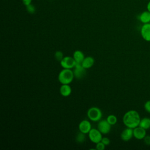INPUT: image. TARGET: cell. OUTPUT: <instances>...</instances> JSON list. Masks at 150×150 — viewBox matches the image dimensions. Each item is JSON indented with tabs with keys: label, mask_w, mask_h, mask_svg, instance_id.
I'll return each instance as SVG.
<instances>
[{
	"label": "cell",
	"mask_w": 150,
	"mask_h": 150,
	"mask_svg": "<svg viewBox=\"0 0 150 150\" xmlns=\"http://www.w3.org/2000/svg\"><path fill=\"white\" fill-rule=\"evenodd\" d=\"M22 1L23 5H25V6L32 4V0H22Z\"/></svg>",
	"instance_id": "obj_25"
},
{
	"label": "cell",
	"mask_w": 150,
	"mask_h": 150,
	"mask_svg": "<svg viewBox=\"0 0 150 150\" xmlns=\"http://www.w3.org/2000/svg\"><path fill=\"white\" fill-rule=\"evenodd\" d=\"M60 93L63 97H68L71 93V88L69 84H62L60 87Z\"/></svg>",
	"instance_id": "obj_14"
},
{
	"label": "cell",
	"mask_w": 150,
	"mask_h": 150,
	"mask_svg": "<svg viewBox=\"0 0 150 150\" xmlns=\"http://www.w3.org/2000/svg\"><path fill=\"white\" fill-rule=\"evenodd\" d=\"M94 64V59L92 56L85 57L83 61L81 63V65L85 69L91 68Z\"/></svg>",
	"instance_id": "obj_13"
},
{
	"label": "cell",
	"mask_w": 150,
	"mask_h": 150,
	"mask_svg": "<svg viewBox=\"0 0 150 150\" xmlns=\"http://www.w3.org/2000/svg\"><path fill=\"white\" fill-rule=\"evenodd\" d=\"M105 148V145L101 141L96 144V149L97 150H104Z\"/></svg>",
	"instance_id": "obj_21"
},
{
	"label": "cell",
	"mask_w": 150,
	"mask_h": 150,
	"mask_svg": "<svg viewBox=\"0 0 150 150\" xmlns=\"http://www.w3.org/2000/svg\"><path fill=\"white\" fill-rule=\"evenodd\" d=\"M107 121L108 122V123L110 124V125H114L117 123V118L115 115H112V114H111V115H109L107 118Z\"/></svg>",
	"instance_id": "obj_18"
},
{
	"label": "cell",
	"mask_w": 150,
	"mask_h": 150,
	"mask_svg": "<svg viewBox=\"0 0 150 150\" xmlns=\"http://www.w3.org/2000/svg\"><path fill=\"white\" fill-rule=\"evenodd\" d=\"M54 58L56 60L59 61V62H60L63 58L64 57L63 56V53L62 51H60V50H58V51H56L54 53Z\"/></svg>",
	"instance_id": "obj_20"
},
{
	"label": "cell",
	"mask_w": 150,
	"mask_h": 150,
	"mask_svg": "<svg viewBox=\"0 0 150 150\" xmlns=\"http://www.w3.org/2000/svg\"><path fill=\"white\" fill-rule=\"evenodd\" d=\"M140 33L144 40L150 42V23L142 25L141 28Z\"/></svg>",
	"instance_id": "obj_8"
},
{
	"label": "cell",
	"mask_w": 150,
	"mask_h": 150,
	"mask_svg": "<svg viewBox=\"0 0 150 150\" xmlns=\"http://www.w3.org/2000/svg\"><path fill=\"white\" fill-rule=\"evenodd\" d=\"M61 66L63 69H73L76 64V62L73 57L70 56H65L60 62Z\"/></svg>",
	"instance_id": "obj_5"
},
{
	"label": "cell",
	"mask_w": 150,
	"mask_h": 150,
	"mask_svg": "<svg viewBox=\"0 0 150 150\" xmlns=\"http://www.w3.org/2000/svg\"><path fill=\"white\" fill-rule=\"evenodd\" d=\"M143 139L144 143L146 145H150V135H146Z\"/></svg>",
	"instance_id": "obj_24"
},
{
	"label": "cell",
	"mask_w": 150,
	"mask_h": 150,
	"mask_svg": "<svg viewBox=\"0 0 150 150\" xmlns=\"http://www.w3.org/2000/svg\"><path fill=\"white\" fill-rule=\"evenodd\" d=\"M144 108L146 112L150 114V100L146 101L144 104Z\"/></svg>",
	"instance_id": "obj_22"
},
{
	"label": "cell",
	"mask_w": 150,
	"mask_h": 150,
	"mask_svg": "<svg viewBox=\"0 0 150 150\" xmlns=\"http://www.w3.org/2000/svg\"><path fill=\"white\" fill-rule=\"evenodd\" d=\"M73 70L74 76L77 79H81L84 77L86 74V69L83 67L81 64L76 63Z\"/></svg>",
	"instance_id": "obj_6"
},
{
	"label": "cell",
	"mask_w": 150,
	"mask_h": 150,
	"mask_svg": "<svg viewBox=\"0 0 150 150\" xmlns=\"http://www.w3.org/2000/svg\"><path fill=\"white\" fill-rule=\"evenodd\" d=\"M133 135V129L131 128L127 127V128L124 129L121 134V138L124 141H129Z\"/></svg>",
	"instance_id": "obj_11"
},
{
	"label": "cell",
	"mask_w": 150,
	"mask_h": 150,
	"mask_svg": "<svg viewBox=\"0 0 150 150\" xmlns=\"http://www.w3.org/2000/svg\"><path fill=\"white\" fill-rule=\"evenodd\" d=\"M141 118L139 113L136 110H131L126 112L122 118L124 124L128 128H135L139 126Z\"/></svg>",
	"instance_id": "obj_1"
},
{
	"label": "cell",
	"mask_w": 150,
	"mask_h": 150,
	"mask_svg": "<svg viewBox=\"0 0 150 150\" xmlns=\"http://www.w3.org/2000/svg\"><path fill=\"white\" fill-rule=\"evenodd\" d=\"M146 8H147V10H148V11H149V12H150V0H149V2H148V4H147V6H146Z\"/></svg>",
	"instance_id": "obj_26"
},
{
	"label": "cell",
	"mask_w": 150,
	"mask_h": 150,
	"mask_svg": "<svg viewBox=\"0 0 150 150\" xmlns=\"http://www.w3.org/2000/svg\"><path fill=\"white\" fill-rule=\"evenodd\" d=\"M26 6V9L27 11V12L30 14H33L35 13L36 12V8L35 6L34 5L30 4L28 5L25 6Z\"/></svg>",
	"instance_id": "obj_19"
},
{
	"label": "cell",
	"mask_w": 150,
	"mask_h": 150,
	"mask_svg": "<svg viewBox=\"0 0 150 150\" xmlns=\"http://www.w3.org/2000/svg\"><path fill=\"white\" fill-rule=\"evenodd\" d=\"M91 129V125L89 121L84 120H82L79 125V129L80 132L86 134H88Z\"/></svg>",
	"instance_id": "obj_10"
},
{
	"label": "cell",
	"mask_w": 150,
	"mask_h": 150,
	"mask_svg": "<svg viewBox=\"0 0 150 150\" xmlns=\"http://www.w3.org/2000/svg\"><path fill=\"white\" fill-rule=\"evenodd\" d=\"M139 126L145 129H149L150 128V118L148 117H144L141 119Z\"/></svg>",
	"instance_id": "obj_16"
},
{
	"label": "cell",
	"mask_w": 150,
	"mask_h": 150,
	"mask_svg": "<svg viewBox=\"0 0 150 150\" xmlns=\"http://www.w3.org/2000/svg\"><path fill=\"white\" fill-rule=\"evenodd\" d=\"M73 70L68 69H63L58 75V80L62 84H69L72 82L74 79Z\"/></svg>",
	"instance_id": "obj_2"
},
{
	"label": "cell",
	"mask_w": 150,
	"mask_h": 150,
	"mask_svg": "<svg viewBox=\"0 0 150 150\" xmlns=\"http://www.w3.org/2000/svg\"><path fill=\"white\" fill-rule=\"evenodd\" d=\"M73 57L75 60L76 63H79V64H81L82 62L85 58L84 53L81 50H77L74 52L73 54Z\"/></svg>",
	"instance_id": "obj_15"
},
{
	"label": "cell",
	"mask_w": 150,
	"mask_h": 150,
	"mask_svg": "<svg viewBox=\"0 0 150 150\" xmlns=\"http://www.w3.org/2000/svg\"><path fill=\"white\" fill-rule=\"evenodd\" d=\"M133 135L134 137L137 139H143L146 135V129L138 126L133 129Z\"/></svg>",
	"instance_id": "obj_9"
},
{
	"label": "cell",
	"mask_w": 150,
	"mask_h": 150,
	"mask_svg": "<svg viewBox=\"0 0 150 150\" xmlns=\"http://www.w3.org/2000/svg\"><path fill=\"white\" fill-rule=\"evenodd\" d=\"M88 118L93 122H97L101 120L103 114L101 110L96 107L90 108L87 112Z\"/></svg>",
	"instance_id": "obj_3"
},
{
	"label": "cell",
	"mask_w": 150,
	"mask_h": 150,
	"mask_svg": "<svg viewBox=\"0 0 150 150\" xmlns=\"http://www.w3.org/2000/svg\"><path fill=\"white\" fill-rule=\"evenodd\" d=\"M105 146L106 145H108L110 143V140L109 138H108L107 137H103L101 141Z\"/></svg>",
	"instance_id": "obj_23"
},
{
	"label": "cell",
	"mask_w": 150,
	"mask_h": 150,
	"mask_svg": "<svg viewBox=\"0 0 150 150\" xmlns=\"http://www.w3.org/2000/svg\"><path fill=\"white\" fill-rule=\"evenodd\" d=\"M111 125L107 120H101L97 124V129L102 133V134H107L111 130Z\"/></svg>",
	"instance_id": "obj_7"
},
{
	"label": "cell",
	"mask_w": 150,
	"mask_h": 150,
	"mask_svg": "<svg viewBox=\"0 0 150 150\" xmlns=\"http://www.w3.org/2000/svg\"><path fill=\"white\" fill-rule=\"evenodd\" d=\"M90 140L95 144L100 142L102 139V133L96 128H91L88 133Z\"/></svg>",
	"instance_id": "obj_4"
},
{
	"label": "cell",
	"mask_w": 150,
	"mask_h": 150,
	"mask_svg": "<svg viewBox=\"0 0 150 150\" xmlns=\"http://www.w3.org/2000/svg\"><path fill=\"white\" fill-rule=\"evenodd\" d=\"M76 142L78 143H83L84 141H85L86 140V136H85V134L81 132H79L76 137Z\"/></svg>",
	"instance_id": "obj_17"
},
{
	"label": "cell",
	"mask_w": 150,
	"mask_h": 150,
	"mask_svg": "<svg viewBox=\"0 0 150 150\" xmlns=\"http://www.w3.org/2000/svg\"><path fill=\"white\" fill-rule=\"evenodd\" d=\"M138 19L143 24L150 23V12L148 10L142 12L139 15Z\"/></svg>",
	"instance_id": "obj_12"
}]
</instances>
